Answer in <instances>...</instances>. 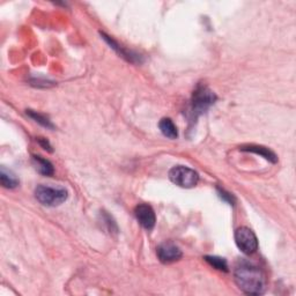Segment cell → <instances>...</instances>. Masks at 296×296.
I'll list each match as a JSON object with an SVG mask.
<instances>
[{
	"mask_svg": "<svg viewBox=\"0 0 296 296\" xmlns=\"http://www.w3.org/2000/svg\"><path fill=\"white\" fill-rule=\"evenodd\" d=\"M35 197L44 206H59L68 197L67 191L64 187H54L48 185H40L35 190Z\"/></svg>",
	"mask_w": 296,
	"mask_h": 296,
	"instance_id": "cell-2",
	"label": "cell"
},
{
	"mask_svg": "<svg viewBox=\"0 0 296 296\" xmlns=\"http://www.w3.org/2000/svg\"><path fill=\"white\" fill-rule=\"evenodd\" d=\"M101 35H102L103 36V38L104 40H106V42L108 44L110 45L111 48L113 49H115V50H116L118 54H119L121 57H124V58H126L128 61H132V62H134L135 60H139V62H140V59H139V57H138V55H134V54H132L131 51H126V50H124L123 48L120 47L119 44L118 43H116V42H115L113 38H111L110 36H107L106 34H103V33H101Z\"/></svg>",
	"mask_w": 296,
	"mask_h": 296,
	"instance_id": "cell-10",
	"label": "cell"
},
{
	"mask_svg": "<svg viewBox=\"0 0 296 296\" xmlns=\"http://www.w3.org/2000/svg\"><path fill=\"white\" fill-rule=\"evenodd\" d=\"M182 250L173 242H165L158 248V257L163 264L177 262L182 258Z\"/></svg>",
	"mask_w": 296,
	"mask_h": 296,
	"instance_id": "cell-6",
	"label": "cell"
},
{
	"mask_svg": "<svg viewBox=\"0 0 296 296\" xmlns=\"http://www.w3.org/2000/svg\"><path fill=\"white\" fill-rule=\"evenodd\" d=\"M205 260H206L211 266H213L214 269L219 271H224V272H228V264L227 260L225 258H221V257L217 256H206L205 257Z\"/></svg>",
	"mask_w": 296,
	"mask_h": 296,
	"instance_id": "cell-13",
	"label": "cell"
},
{
	"mask_svg": "<svg viewBox=\"0 0 296 296\" xmlns=\"http://www.w3.org/2000/svg\"><path fill=\"white\" fill-rule=\"evenodd\" d=\"M159 127L161 130L162 134L169 139H176L178 137V132H177L176 125L173 123L170 118H162L159 123Z\"/></svg>",
	"mask_w": 296,
	"mask_h": 296,
	"instance_id": "cell-11",
	"label": "cell"
},
{
	"mask_svg": "<svg viewBox=\"0 0 296 296\" xmlns=\"http://www.w3.org/2000/svg\"><path fill=\"white\" fill-rule=\"evenodd\" d=\"M33 163L35 166V168L40 174L44 176H52L55 173L54 166L52 163L49 161V160L42 158V156L38 155H34L33 156Z\"/></svg>",
	"mask_w": 296,
	"mask_h": 296,
	"instance_id": "cell-8",
	"label": "cell"
},
{
	"mask_svg": "<svg viewBox=\"0 0 296 296\" xmlns=\"http://www.w3.org/2000/svg\"><path fill=\"white\" fill-rule=\"evenodd\" d=\"M218 192H219V196H220L221 199H224L225 201H227L229 205H234L235 203V198L233 196L232 193L227 192V191L225 190H221V189H218Z\"/></svg>",
	"mask_w": 296,
	"mask_h": 296,
	"instance_id": "cell-15",
	"label": "cell"
},
{
	"mask_svg": "<svg viewBox=\"0 0 296 296\" xmlns=\"http://www.w3.org/2000/svg\"><path fill=\"white\" fill-rule=\"evenodd\" d=\"M38 142H40L41 144V146L42 147H43L44 149H47V151H49V152H52V147H51V145H50V142H49L47 139H44V138H38Z\"/></svg>",
	"mask_w": 296,
	"mask_h": 296,
	"instance_id": "cell-17",
	"label": "cell"
},
{
	"mask_svg": "<svg viewBox=\"0 0 296 296\" xmlns=\"http://www.w3.org/2000/svg\"><path fill=\"white\" fill-rule=\"evenodd\" d=\"M169 178L174 184L180 187H185V189L196 186L199 182L198 173L184 166H176L170 169Z\"/></svg>",
	"mask_w": 296,
	"mask_h": 296,
	"instance_id": "cell-3",
	"label": "cell"
},
{
	"mask_svg": "<svg viewBox=\"0 0 296 296\" xmlns=\"http://www.w3.org/2000/svg\"><path fill=\"white\" fill-rule=\"evenodd\" d=\"M27 115L30 118H33V119L36 121V123L41 124L42 126L48 127V128H54L55 127L54 124L51 123V120L49 119V118L45 116V115H42L40 113H37V111H33V110H27Z\"/></svg>",
	"mask_w": 296,
	"mask_h": 296,
	"instance_id": "cell-14",
	"label": "cell"
},
{
	"mask_svg": "<svg viewBox=\"0 0 296 296\" xmlns=\"http://www.w3.org/2000/svg\"><path fill=\"white\" fill-rule=\"evenodd\" d=\"M239 149H241V151H244V152H252V153H256V154H258V155H262L264 159L269 160V161H271L272 163H277V161H278L277 155L274 154L272 151H270L269 148L263 147V146L249 145V146H243V147H241Z\"/></svg>",
	"mask_w": 296,
	"mask_h": 296,
	"instance_id": "cell-9",
	"label": "cell"
},
{
	"mask_svg": "<svg viewBox=\"0 0 296 296\" xmlns=\"http://www.w3.org/2000/svg\"><path fill=\"white\" fill-rule=\"evenodd\" d=\"M103 222L104 224H106L107 226H108V231H109L110 233H113V232H117L118 229H117V226H116V224H115V221L113 220V219H111V217L110 215H108V214H103Z\"/></svg>",
	"mask_w": 296,
	"mask_h": 296,
	"instance_id": "cell-16",
	"label": "cell"
},
{
	"mask_svg": "<svg viewBox=\"0 0 296 296\" xmlns=\"http://www.w3.org/2000/svg\"><path fill=\"white\" fill-rule=\"evenodd\" d=\"M134 214L139 224H140L145 229L152 231V229L154 228L156 217H155L154 210H153L149 205H146V204L138 205L134 210Z\"/></svg>",
	"mask_w": 296,
	"mask_h": 296,
	"instance_id": "cell-7",
	"label": "cell"
},
{
	"mask_svg": "<svg viewBox=\"0 0 296 296\" xmlns=\"http://www.w3.org/2000/svg\"><path fill=\"white\" fill-rule=\"evenodd\" d=\"M0 179H1V184L6 189H14L19 185V179L14 175L12 172H8L5 168H1V173H0Z\"/></svg>",
	"mask_w": 296,
	"mask_h": 296,
	"instance_id": "cell-12",
	"label": "cell"
},
{
	"mask_svg": "<svg viewBox=\"0 0 296 296\" xmlns=\"http://www.w3.org/2000/svg\"><path fill=\"white\" fill-rule=\"evenodd\" d=\"M235 283L241 291L249 295H262L266 290V277L255 264L239 262L234 271Z\"/></svg>",
	"mask_w": 296,
	"mask_h": 296,
	"instance_id": "cell-1",
	"label": "cell"
},
{
	"mask_svg": "<svg viewBox=\"0 0 296 296\" xmlns=\"http://www.w3.org/2000/svg\"><path fill=\"white\" fill-rule=\"evenodd\" d=\"M215 100H217V96L211 89H208L206 86H198L192 97L193 114L198 115L204 113L215 102Z\"/></svg>",
	"mask_w": 296,
	"mask_h": 296,
	"instance_id": "cell-5",
	"label": "cell"
},
{
	"mask_svg": "<svg viewBox=\"0 0 296 296\" xmlns=\"http://www.w3.org/2000/svg\"><path fill=\"white\" fill-rule=\"evenodd\" d=\"M235 242L237 248L245 255H252L258 249L257 236L248 227H239L235 232Z\"/></svg>",
	"mask_w": 296,
	"mask_h": 296,
	"instance_id": "cell-4",
	"label": "cell"
}]
</instances>
